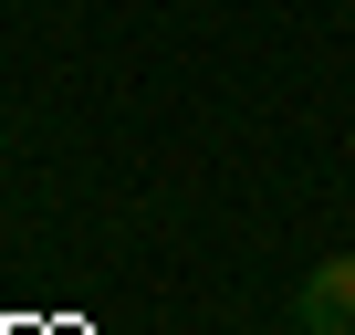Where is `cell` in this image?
I'll return each mask as SVG.
<instances>
[{
	"instance_id": "obj_1",
	"label": "cell",
	"mask_w": 355,
	"mask_h": 335,
	"mask_svg": "<svg viewBox=\"0 0 355 335\" xmlns=\"http://www.w3.org/2000/svg\"><path fill=\"white\" fill-rule=\"evenodd\" d=\"M293 325H303V335H355V252H334V262H313V272H303Z\"/></svg>"
}]
</instances>
